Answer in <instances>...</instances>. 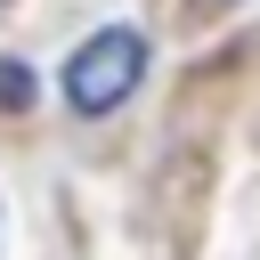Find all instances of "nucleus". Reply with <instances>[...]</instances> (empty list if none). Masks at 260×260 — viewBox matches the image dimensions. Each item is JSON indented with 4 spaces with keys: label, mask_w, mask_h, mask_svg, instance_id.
<instances>
[{
    "label": "nucleus",
    "mask_w": 260,
    "mask_h": 260,
    "mask_svg": "<svg viewBox=\"0 0 260 260\" xmlns=\"http://www.w3.org/2000/svg\"><path fill=\"white\" fill-rule=\"evenodd\" d=\"M0 106L16 114V106H32V73L16 65V57H0Z\"/></svg>",
    "instance_id": "2"
},
{
    "label": "nucleus",
    "mask_w": 260,
    "mask_h": 260,
    "mask_svg": "<svg viewBox=\"0 0 260 260\" xmlns=\"http://www.w3.org/2000/svg\"><path fill=\"white\" fill-rule=\"evenodd\" d=\"M138 73H146V32L106 24V32H89V41L65 57V106H73V114H114V106L138 89Z\"/></svg>",
    "instance_id": "1"
}]
</instances>
